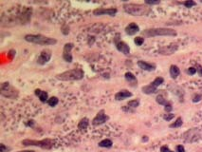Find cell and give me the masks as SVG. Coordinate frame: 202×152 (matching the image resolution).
Returning a JSON list of instances; mask_svg holds the SVG:
<instances>
[{"mask_svg": "<svg viewBox=\"0 0 202 152\" xmlns=\"http://www.w3.org/2000/svg\"><path fill=\"white\" fill-rule=\"evenodd\" d=\"M88 124H89V120L87 118H84L82 119L80 122H79V125H78V128L80 130H86L88 127Z\"/></svg>", "mask_w": 202, "mask_h": 152, "instance_id": "obj_20", "label": "cell"}, {"mask_svg": "<svg viewBox=\"0 0 202 152\" xmlns=\"http://www.w3.org/2000/svg\"><path fill=\"white\" fill-rule=\"evenodd\" d=\"M58 102H59V100H58L57 97H50V99L48 100V105L50 106H56L57 104H58Z\"/></svg>", "mask_w": 202, "mask_h": 152, "instance_id": "obj_24", "label": "cell"}, {"mask_svg": "<svg viewBox=\"0 0 202 152\" xmlns=\"http://www.w3.org/2000/svg\"><path fill=\"white\" fill-rule=\"evenodd\" d=\"M197 67H198V69H197V72H198V74H199V75L201 76V75H202V67H200L199 65H198V66H197Z\"/></svg>", "mask_w": 202, "mask_h": 152, "instance_id": "obj_38", "label": "cell"}, {"mask_svg": "<svg viewBox=\"0 0 202 152\" xmlns=\"http://www.w3.org/2000/svg\"><path fill=\"white\" fill-rule=\"evenodd\" d=\"M35 95H36L39 99H40V101L42 103H48V100L50 99L48 98V92L47 91H44V90H41V89H35Z\"/></svg>", "mask_w": 202, "mask_h": 152, "instance_id": "obj_16", "label": "cell"}, {"mask_svg": "<svg viewBox=\"0 0 202 152\" xmlns=\"http://www.w3.org/2000/svg\"><path fill=\"white\" fill-rule=\"evenodd\" d=\"M22 145H26V147H29V145H35V147L46 148V149H50L53 145V141L50 140V139H45V140H42V141H35V140L27 139V140L22 141Z\"/></svg>", "mask_w": 202, "mask_h": 152, "instance_id": "obj_6", "label": "cell"}, {"mask_svg": "<svg viewBox=\"0 0 202 152\" xmlns=\"http://www.w3.org/2000/svg\"><path fill=\"white\" fill-rule=\"evenodd\" d=\"M24 39L30 43L42 45V46H50V45H55L57 43V40L54 38L47 37L42 34H27L25 35Z\"/></svg>", "mask_w": 202, "mask_h": 152, "instance_id": "obj_2", "label": "cell"}, {"mask_svg": "<svg viewBox=\"0 0 202 152\" xmlns=\"http://www.w3.org/2000/svg\"><path fill=\"white\" fill-rule=\"evenodd\" d=\"M0 93L2 96L9 99H16L19 95V91L17 89L12 87L9 82H5L1 84L0 88Z\"/></svg>", "mask_w": 202, "mask_h": 152, "instance_id": "obj_5", "label": "cell"}, {"mask_svg": "<svg viewBox=\"0 0 202 152\" xmlns=\"http://www.w3.org/2000/svg\"><path fill=\"white\" fill-rule=\"evenodd\" d=\"M124 77H125V80L130 84V86L132 87H136L137 84H138V80H137L136 76L133 74L132 72H126L124 74Z\"/></svg>", "mask_w": 202, "mask_h": 152, "instance_id": "obj_17", "label": "cell"}, {"mask_svg": "<svg viewBox=\"0 0 202 152\" xmlns=\"http://www.w3.org/2000/svg\"><path fill=\"white\" fill-rule=\"evenodd\" d=\"M182 124H183V122H182V118L181 117H178L177 120H175V123H173V124H171L170 125H169V127L171 128H177V127H180Z\"/></svg>", "mask_w": 202, "mask_h": 152, "instance_id": "obj_22", "label": "cell"}, {"mask_svg": "<svg viewBox=\"0 0 202 152\" xmlns=\"http://www.w3.org/2000/svg\"><path fill=\"white\" fill-rule=\"evenodd\" d=\"M112 141H110L108 140V139H105V140H103L102 142H100L99 143V145L101 147H106V148H108V147H112Z\"/></svg>", "mask_w": 202, "mask_h": 152, "instance_id": "obj_21", "label": "cell"}, {"mask_svg": "<svg viewBox=\"0 0 202 152\" xmlns=\"http://www.w3.org/2000/svg\"><path fill=\"white\" fill-rule=\"evenodd\" d=\"M117 12H118V10L117 9H114V8H111V9H103V8H100V9H96L93 11V14L96 15V16H99V15H103V14H107V15H110V16H114Z\"/></svg>", "mask_w": 202, "mask_h": 152, "instance_id": "obj_11", "label": "cell"}, {"mask_svg": "<svg viewBox=\"0 0 202 152\" xmlns=\"http://www.w3.org/2000/svg\"><path fill=\"white\" fill-rule=\"evenodd\" d=\"M51 58V50H44L41 51L40 55L37 58V63L39 65H46Z\"/></svg>", "mask_w": 202, "mask_h": 152, "instance_id": "obj_9", "label": "cell"}, {"mask_svg": "<svg viewBox=\"0 0 202 152\" xmlns=\"http://www.w3.org/2000/svg\"><path fill=\"white\" fill-rule=\"evenodd\" d=\"M161 152H174V151H172V150H170L169 149V148L166 147V145H164V147H161Z\"/></svg>", "mask_w": 202, "mask_h": 152, "instance_id": "obj_32", "label": "cell"}, {"mask_svg": "<svg viewBox=\"0 0 202 152\" xmlns=\"http://www.w3.org/2000/svg\"><path fill=\"white\" fill-rule=\"evenodd\" d=\"M10 54H9V55H10V57H11V59H12V58H14V56L15 55V50H10V52H9Z\"/></svg>", "mask_w": 202, "mask_h": 152, "instance_id": "obj_37", "label": "cell"}, {"mask_svg": "<svg viewBox=\"0 0 202 152\" xmlns=\"http://www.w3.org/2000/svg\"><path fill=\"white\" fill-rule=\"evenodd\" d=\"M177 152H185L184 147L182 145H178L177 147Z\"/></svg>", "mask_w": 202, "mask_h": 152, "instance_id": "obj_36", "label": "cell"}, {"mask_svg": "<svg viewBox=\"0 0 202 152\" xmlns=\"http://www.w3.org/2000/svg\"><path fill=\"white\" fill-rule=\"evenodd\" d=\"M197 72V69H195V67H189V69L187 70V73L188 74H190V75H194V74H195Z\"/></svg>", "mask_w": 202, "mask_h": 152, "instance_id": "obj_30", "label": "cell"}, {"mask_svg": "<svg viewBox=\"0 0 202 152\" xmlns=\"http://www.w3.org/2000/svg\"><path fill=\"white\" fill-rule=\"evenodd\" d=\"M115 44H116L117 50H118L120 52L125 54V55H128V54L130 53V48H129L128 45L125 43V42L120 41H120L115 40Z\"/></svg>", "mask_w": 202, "mask_h": 152, "instance_id": "obj_12", "label": "cell"}, {"mask_svg": "<svg viewBox=\"0 0 202 152\" xmlns=\"http://www.w3.org/2000/svg\"><path fill=\"white\" fill-rule=\"evenodd\" d=\"M123 10H124L126 14L133 16H145L149 14L150 12H151V9L146 5L132 4V3L123 5Z\"/></svg>", "mask_w": 202, "mask_h": 152, "instance_id": "obj_1", "label": "cell"}, {"mask_svg": "<svg viewBox=\"0 0 202 152\" xmlns=\"http://www.w3.org/2000/svg\"><path fill=\"white\" fill-rule=\"evenodd\" d=\"M182 4H183L186 8H192L193 6L197 5V3H195V1H192V0H188V1L182 2Z\"/></svg>", "mask_w": 202, "mask_h": 152, "instance_id": "obj_27", "label": "cell"}, {"mask_svg": "<svg viewBox=\"0 0 202 152\" xmlns=\"http://www.w3.org/2000/svg\"><path fill=\"white\" fill-rule=\"evenodd\" d=\"M178 46L177 44H171L168 45V46H165L163 48H159L158 52L162 54V55H171V54L175 53V51L178 50Z\"/></svg>", "mask_w": 202, "mask_h": 152, "instance_id": "obj_10", "label": "cell"}, {"mask_svg": "<svg viewBox=\"0 0 202 152\" xmlns=\"http://www.w3.org/2000/svg\"><path fill=\"white\" fill-rule=\"evenodd\" d=\"M145 4H148V5H157V4H159V1H149V0H146Z\"/></svg>", "mask_w": 202, "mask_h": 152, "instance_id": "obj_34", "label": "cell"}, {"mask_svg": "<svg viewBox=\"0 0 202 152\" xmlns=\"http://www.w3.org/2000/svg\"><path fill=\"white\" fill-rule=\"evenodd\" d=\"M139 31V28L136 23H130L127 27L125 28V32L128 35H134Z\"/></svg>", "mask_w": 202, "mask_h": 152, "instance_id": "obj_15", "label": "cell"}, {"mask_svg": "<svg viewBox=\"0 0 202 152\" xmlns=\"http://www.w3.org/2000/svg\"><path fill=\"white\" fill-rule=\"evenodd\" d=\"M201 98H202V96H201V95H195L194 99H193V102H195V103L199 102L200 100H201Z\"/></svg>", "mask_w": 202, "mask_h": 152, "instance_id": "obj_33", "label": "cell"}, {"mask_svg": "<svg viewBox=\"0 0 202 152\" xmlns=\"http://www.w3.org/2000/svg\"><path fill=\"white\" fill-rule=\"evenodd\" d=\"M127 106H129V108H138V106H139V101L138 99H137V100H132V101H129L127 103Z\"/></svg>", "mask_w": 202, "mask_h": 152, "instance_id": "obj_25", "label": "cell"}, {"mask_svg": "<svg viewBox=\"0 0 202 152\" xmlns=\"http://www.w3.org/2000/svg\"><path fill=\"white\" fill-rule=\"evenodd\" d=\"M164 109H165V111H167V112H170L172 111V109H173V106H172V104L171 103H167V105H165L164 106Z\"/></svg>", "mask_w": 202, "mask_h": 152, "instance_id": "obj_31", "label": "cell"}, {"mask_svg": "<svg viewBox=\"0 0 202 152\" xmlns=\"http://www.w3.org/2000/svg\"><path fill=\"white\" fill-rule=\"evenodd\" d=\"M157 102L158 103L159 105H162V106H165V105H167V100H166L165 98L162 95H158L157 96Z\"/></svg>", "mask_w": 202, "mask_h": 152, "instance_id": "obj_26", "label": "cell"}, {"mask_svg": "<svg viewBox=\"0 0 202 152\" xmlns=\"http://www.w3.org/2000/svg\"><path fill=\"white\" fill-rule=\"evenodd\" d=\"M33 125H34V122L33 121H31V123H27V125H31V127H32Z\"/></svg>", "mask_w": 202, "mask_h": 152, "instance_id": "obj_39", "label": "cell"}, {"mask_svg": "<svg viewBox=\"0 0 202 152\" xmlns=\"http://www.w3.org/2000/svg\"><path fill=\"white\" fill-rule=\"evenodd\" d=\"M142 35L145 37H155V36H175L177 32L173 29L166 28H157V29H148L142 31Z\"/></svg>", "mask_w": 202, "mask_h": 152, "instance_id": "obj_4", "label": "cell"}, {"mask_svg": "<svg viewBox=\"0 0 202 152\" xmlns=\"http://www.w3.org/2000/svg\"><path fill=\"white\" fill-rule=\"evenodd\" d=\"M74 45L72 43H67L64 46L63 50V58L66 62L71 63L72 62V54H71V50L73 48Z\"/></svg>", "mask_w": 202, "mask_h": 152, "instance_id": "obj_8", "label": "cell"}, {"mask_svg": "<svg viewBox=\"0 0 202 152\" xmlns=\"http://www.w3.org/2000/svg\"><path fill=\"white\" fill-rule=\"evenodd\" d=\"M156 91H157V88H155L151 84L148 86H144L142 88V92L145 93V94H153V93H155Z\"/></svg>", "mask_w": 202, "mask_h": 152, "instance_id": "obj_19", "label": "cell"}, {"mask_svg": "<svg viewBox=\"0 0 202 152\" xmlns=\"http://www.w3.org/2000/svg\"><path fill=\"white\" fill-rule=\"evenodd\" d=\"M18 152H34L33 150H23V151H18Z\"/></svg>", "mask_w": 202, "mask_h": 152, "instance_id": "obj_40", "label": "cell"}, {"mask_svg": "<svg viewBox=\"0 0 202 152\" xmlns=\"http://www.w3.org/2000/svg\"><path fill=\"white\" fill-rule=\"evenodd\" d=\"M138 66L141 67V70H146V72H153V70H155L156 69L155 65L149 64L147 62H145V61H141V60H139L138 62Z\"/></svg>", "mask_w": 202, "mask_h": 152, "instance_id": "obj_14", "label": "cell"}, {"mask_svg": "<svg viewBox=\"0 0 202 152\" xmlns=\"http://www.w3.org/2000/svg\"><path fill=\"white\" fill-rule=\"evenodd\" d=\"M132 96V93L128 91L126 89H122V90H120L119 92H117L115 94V99L117 101H122V100H124L126 98H129V97Z\"/></svg>", "mask_w": 202, "mask_h": 152, "instance_id": "obj_13", "label": "cell"}, {"mask_svg": "<svg viewBox=\"0 0 202 152\" xmlns=\"http://www.w3.org/2000/svg\"><path fill=\"white\" fill-rule=\"evenodd\" d=\"M175 117V114H173V113H168V114H165L164 116H163V119L165 121H171L173 118Z\"/></svg>", "mask_w": 202, "mask_h": 152, "instance_id": "obj_29", "label": "cell"}, {"mask_svg": "<svg viewBox=\"0 0 202 152\" xmlns=\"http://www.w3.org/2000/svg\"><path fill=\"white\" fill-rule=\"evenodd\" d=\"M163 82H164V79L162 78V77H158V78H156V79L151 83V85L154 86L155 88H158V87L161 86V84H163Z\"/></svg>", "mask_w": 202, "mask_h": 152, "instance_id": "obj_23", "label": "cell"}, {"mask_svg": "<svg viewBox=\"0 0 202 152\" xmlns=\"http://www.w3.org/2000/svg\"><path fill=\"white\" fill-rule=\"evenodd\" d=\"M84 76V72L82 69H73L58 74L56 78L61 81H77L83 79Z\"/></svg>", "mask_w": 202, "mask_h": 152, "instance_id": "obj_3", "label": "cell"}, {"mask_svg": "<svg viewBox=\"0 0 202 152\" xmlns=\"http://www.w3.org/2000/svg\"><path fill=\"white\" fill-rule=\"evenodd\" d=\"M180 69H178V66H175V65H172V66L170 67V75L173 79H175L177 77L180 75Z\"/></svg>", "mask_w": 202, "mask_h": 152, "instance_id": "obj_18", "label": "cell"}, {"mask_svg": "<svg viewBox=\"0 0 202 152\" xmlns=\"http://www.w3.org/2000/svg\"><path fill=\"white\" fill-rule=\"evenodd\" d=\"M6 150H8V148L5 147V145H0V152H6Z\"/></svg>", "mask_w": 202, "mask_h": 152, "instance_id": "obj_35", "label": "cell"}, {"mask_svg": "<svg viewBox=\"0 0 202 152\" xmlns=\"http://www.w3.org/2000/svg\"><path fill=\"white\" fill-rule=\"evenodd\" d=\"M135 44L137 45V46H141V45L144 43V38H142L141 36H139V37H136L135 38Z\"/></svg>", "mask_w": 202, "mask_h": 152, "instance_id": "obj_28", "label": "cell"}, {"mask_svg": "<svg viewBox=\"0 0 202 152\" xmlns=\"http://www.w3.org/2000/svg\"><path fill=\"white\" fill-rule=\"evenodd\" d=\"M109 117L105 114V112L103 109L100 110L99 112L97 113V115L95 116V118L93 119L92 121V124L94 125H102V124H105V123L108 120Z\"/></svg>", "mask_w": 202, "mask_h": 152, "instance_id": "obj_7", "label": "cell"}]
</instances>
